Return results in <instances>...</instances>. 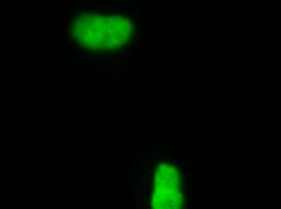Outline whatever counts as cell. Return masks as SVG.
<instances>
[{"mask_svg":"<svg viewBox=\"0 0 281 209\" xmlns=\"http://www.w3.org/2000/svg\"><path fill=\"white\" fill-rule=\"evenodd\" d=\"M194 173V164H192V167H190V170H189V175H192Z\"/></svg>","mask_w":281,"mask_h":209,"instance_id":"cell-5","label":"cell"},{"mask_svg":"<svg viewBox=\"0 0 281 209\" xmlns=\"http://www.w3.org/2000/svg\"><path fill=\"white\" fill-rule=\"evenodd\" d=\"M133 47H135L136 51H140V48H142V46H133Z\"/></svg>","mask_w":281,"mask_h":209,"instance_id":"cell-7","label":"cell"},{"mask_svg":"<svg viewBox=\"0 0 281 209\" xmlns=\"http://www.w3.org/2000/svg\"><path fill=\"white\" fill-rule=\"evenodd\" d=\"M140 180H143V181H147V180H148V177H147V173H145V172L140 173Z\"/></svg>","mask_w":281,"mask_h":209,"instance_id":"cell-2","label":"cell"},{"mask_svg":"<svg viewBox=\"0 0 281 209\" xmlns=\"http://www.w3.org/2000/svg\"><path fill=\"white\" fill-rule=\"evenodd\" d=\"M131 64H136V58H135V57L131 58Z\"/></svg>","mask_w":281,"mask_h":209,"instance_id":"cell-6","label":"cell"},{"mask_svg":"<svg viewBox=\"0 0 281 209\" xmlns=\"http://www.w3.org/2000/svg\"><path fill=\"white\" fill-rule=\"evenodd\" d=\"M123 59H124V56H120V55H118V56H116V62H118V63H119V62H121Z\"/></svg>","mask_w":281,"mask_h":209,"instance_id":"cell-4","label":"cell"},{"mask_svg":"<svg viewBox=\"0 0 281 209\" xmlns=\"http://www.w3.org/2000/svg\"><path fill=\"white\" fill-rule=\"evenodd\" d=\"M175 161H176V162H177L181 167H184V161L181 160V157H179V155H178V153H176V155H175Z\"/></svg>","mask_w":281,"mask_h":209,"instance_id":"cell-1","label":"cell"},{"mask_svg":"<svg viewBox=\"0 0 281 209\" xmlns=\"http://www.w3.org/2000/svg\"><path fill=\"white\" fill-rule=\"evenodd\" d=\"M68 29H69V27L64 24V26H63V28H62V34H66V33L68 31Z\"/></svg>","mask_w":281,"mask_h":209,"instance_id":"cell-3","label":"cell"}]
</instances>
